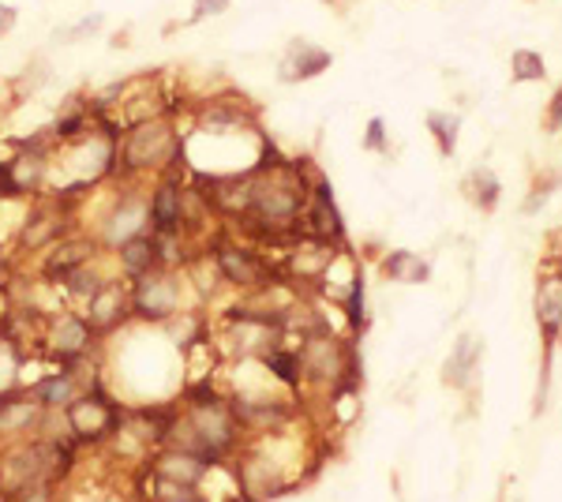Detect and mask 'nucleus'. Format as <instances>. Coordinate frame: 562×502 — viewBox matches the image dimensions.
I'll use <instances>...</instances> for the list:
<instances>
[{"label": "nucleus", "mask_w": 562, "mask_h": 502, "mask_svg": "<svg viewBox=\"0 0 562 502\" xmlns=\"http://www.w3.org/2000/svg\"><path fill=\"white\" fill-rule=\"evenodd\" d=\"M364 147L368 150H386V127L379 116H371L368 121V140H364Z\"/></svg>", "instance_id": "nucleus-23"}, {"label": "nucleus", "mask_w": 562, "mask_h": 502, "mask_svg": "<svg viewBox=\"0 0 562 502\" xmlns=\"http://www.w3.org/2000/svg\"><path fill=\"white\" fill-rule=\"evenodd\" d=\"M102 342L94 326L87 323L83 312L76 308H60V312L49 315L42 331V349L53 356L57 364H76V360H90L94 345Z\"/></svg>", "instance_id": "nucleus-7"}, {"label": "nucleus", "mask_w": 562, "mask_h": 502, "mask_svg": "<svg viewBox=\"0 0 562 502\" xmlns=\"http://www.w3.org/2000/svg\"><path fill=\"white\" fill-rule=\"evenodd\" d=\"M301 376L315 387H349L352 382V353L341 337L330 334V326L315 323L301 337Z\"/></svg>", "instance_id": "nucleus-3"}, {"label": "nucleus", "mask_w": 562, "mask_h": 502, "mask_svg": "<svg viewBox=\"0 0 562 502\" xmlns=\"http://www.w3.org/2000/svg\"><path fill=\"white\" fill-rule=\"evenodd\" d=\"M476 360H480V342L476 337H461L458 342V349L450 353V360H447V379L450 387H465L469 376H473V368H476Z\"/></svg>", "instance_id": "nucleus-15"}, {"label": "nucleus", "mask_w": 562, "mask_h": 502, "mask_svg": "<svg viewBox=\"0 0 562 502\" xmlns=\"http://www.w3.org/2000/svg\"><path fill=\"white\" fill-rule=\"evenodd\" d=\"M0 334H4V315H0Z\"/></svg>", "instance_id": "nucleus-26"}, {"label": "nucleus", "mask_w": 562, "mask_h": 502, "mask_svg": "<svg viewBox=\"0 0 562 502\" xmlns=\"http://www.w3.org/2000/svg\"><path fill=\"white\" fill-rule=\"evenodd\" d=\"M98 255H105V252H102V244H98L94 236L83 233V230L71 233L60 244H53L49 252L38 255V259H42L38 263V281H42V286L57 289L71 270L83 267V263H90V259H98Z\"/></svg>", "instance_id": "nucleus-9"}, {"label": "nucleus", "mask_w": 562, "mask_h": 502, "mask_svg": "<svg viewBox=\"0 0 562 502\" xmlns=\"http://www.w3.org/2000/svg\"><path fill=\"white\" fill-rule=\"evenodd\" d=\"M330 64H334L330 49H323V45H315V42L296 38V42H289L285 53H281L278 79H281V83H307V79L323 76Z\"/></svg>", "instance_id": "nucleus-12"}, {"label": "nucleus", "mask_w": 562, "mask_h": 502, "mask_svg": "<svg viewBox=\"0 0 562 502\" xmlns=\"http://www.w3.org/2000/svg\"><path fill=\"white\" fill-rule=\"evenodd\" d=\"M45 409L34 390L26 387H8L0 390V443L12 446L23 439H34L42 432Z\"/></svg>", "instance_id": "nucleus-8"}, {"label": "nucleus", "mask_w": 562, "mask_h": 502, "mask_svg": "<svg viewBox=\"0 0 562 502\" xmlns=\"http://www.w3.org/2000/svg\"><path fill=\"white\" fill-rule=\"evenodd\" d=\"M188 180L180 172L154 177L147 191V233L154 236H188Z\"/></svg>", "instance_id": "nucleus-6"}, {"label": "nucleus", "mask_w": 562, "mask_h": 502, "mask_svg": "<svg viewBox=\"0 0 562 502\" xmlns=\"http://www.w3.org/2000/svg\"><path fill=\"white\" fill-rule=\"evenodd\" d=\"M15 23H20V8L0 4V38H8V34L15 31Z\"/></svg>", "instance_id": "nucleus-24"}, {"label": "nucleus", "mask_w": 562, "mask_h": 502, "mask_svg": "<svg viewBox=\"0 0 562 502\" xmlns=\"http://www.w3.org/2000/svg\"><path fill=\"white\" fill-rule=\"evenodd\" d=\"M383 274L390 281H405V286H416V281H428V263L413 252H390L383 259Z\"/></svg>", "instance_id": "nucleus-14"}, {"label": "nucleus", "mask_w": 562, "mask_h": 502, "mask_svg": "<svg viewBox=\"0 0 562 502\" xmlns=\"http://www.w3.org/2000/svg\"><path fill=\"white\" fill-rule=\"evenodd\" d=\"M184 135L177 132L173 113L150 116L132 127H124L116 143V177L143 180L166 177V172H184Z\"/></svg>", "instance_id": "nucleus-1"}, {"label": "nucleus", "mask_w": 562, "mask_h": 502, "mask_svg": "<svg viewBox=\"0 0 562 502\" xmlns=\"http://www.w3.org/2000/svg\"><path fill=\"white\" fill-rule=\"evenodd\" d=\"M83 319L90 326L98 331V337H113L121 326H128V319H132V300H128V281L116 274V278H109L102 289H98L94 297L87 300L83 308Z\"/></svg>", "instance_id": "nucleus-10"}, {"label": "nucleus", "mask_w": 562, "mask_h": 502, "mask_svg": "<svg viewBox=\"0 0 562 502\" xmlns=\"http://www.w3.org/2000/svg\"><path fill=\"white\" fill-rule=\"evenodd\" d=\"M139 233H147V191H139V180H121L113 203L98 217V230L90 236L102 244V252H116Z\"/></svg>", "instance_id": "nucleus-5"}, {"label": "nucleus", "mask_w": 562, "mask_h": 502, "mask_svg": "<svg viewBox=\"0 0 562 502\" xmlns=\"http://www.w3.org/2000/svg\"><path fill=\"white\" fill-rule=\"evenodd\" d=\"M203 255L211 259V267L217 274V281H225L229 289H240V293H267L270 286H278V267L270 263L267 252L248 248V244L233 241V236L217 233L214 241H206Z\"/></svg>", "instance_id": "nucleus-2"}, {"label": "nucleus", "mask_w": 562, "mask_h": 502, "mask_svg": "<svg viewBox=\"0 0 562 502\" xmlns=\"http://www.w3.org/2000/svg\"><path fill=\"white\" fill-rule=\"evenodd\" d=\"M15 281H20V267H15V255L8 248H0V297H12Z\"/></svg>", "instance_id": "nucleus-22"}, {"label": "nucleus", "mask_w": 562, "mask_h": 502, "mask_svg": "<svg viewBox=\"0 0 562 502\" xmlns=\"http://www.w3.org/2000/svg\"><path fill=\"white\" fill-rule=\"evenodd\" d=\"M548 71H543V57L532 49H518L514 53V79L518 83H529V79H543Z\"/></svg>", "instance_id": "nucleus-20"}, {"label": "nucleus", "mask_w": 562, "mask_h": 502, "mask_svg": "<svg viewBox=\"0 0 562 502\" xmlns=\"http://www.w3.org/2000/svg\"><path fill=\"white\" fill-rule=\"evenodd\" d=\"M465 188H469V199H473V203H480L484 210H492L498 203V180L487 169H476L473 177H469Z\"/></svg>", "instance_id": "nucleus-17"}, {"label": "nucleus", "mask_w": 562, "mask_h": 502, "mask_svg": "<svg viewBox=\"0 0 562 502\" xmlns=\"http://www.w3.org/2000/svg\"><path fill=\"white\" fill-rule=\"evenodd\" d=\"M548 127H551V132H559V127H562V90L555 94V105H551V113H548Z\"/></svg>", "instance_id": "nucleus-25"}, {"label": "nucleus", "mask_w": 562, "mask_h": 502, "mask_svg": "<svg viewBox=\"0 0 562 502\" xmlns=\"http://www.w3.org/2000/svg\"><path fill=\"white\" fill-rule=\"evenodd\" d=\"M211 469L214 465H206L203 458H195L188 450H177V446H158L147 458V472L169 483H188V488H199V483L211 477Z\"/></svg>", "instance_id": "nucleus-11"}, {"label": "nucleus", "mask_w": 562, "mask_h": 502, "mask_svg": "<svg viewBox=\"0 0 562 502\" xmlns=\"http://www.w3.org/2000/svg\"><path fill=\"white\" fill-rule=\"evenodd\" d=\"M229 12V0H192V15H188V26L195 23H206L214 15H225Z\"/></svg>", "instance_id": "nucleus-21"}, {"label": "nucleus", "mask_w": 562, "mask_h": 502, "mask_svg": "<svg viewBox=\"0 0 562 502\" xmlns=\"http://www.w3.org/2000/svg\"><path fill=\"white\" fill-rule=\"evenodd\" d=\"M537 315H540L543 331L555 334L559 323H562V293H555V289H543V293L537 297Z\"/></svg>", "instance_id": "nucleus-19"}, {"label": "nucleus", "mask_w": 562, "mask_h": 502, "mask_svg": "<svg viewBox=\"0 0 562 502\" xmlns=\"http://www.w3.org/2000/svg\"><path fill=\"white\" fill-rule=\"evenodd\" d=\"M180 293H184V270L158 267L143 278L128 281L132 319L147 326H166L180 315Z\"/></svg>", "instance_id": "nucleus-4"}, {"label": "nucleus", "mask_w": 562, "mask_h": 502, "mask_svg": "<svg viewBox=\"0 0 562 502\" xmlns=\"http://www.w3.org/2000/svg\"><path fill=\"white\" fill-rule=\"evenodd\" d=\"M105 26V15L102 12H90L83 15V20H76L71 26H65V31H57V42H65V45H79V42H90L98 31Z\"/></svg>", "instance_id": "nucleus-16"}, {"label": "nucleus", "mask_w": 562, "mask_h": 502, "mask_svg": "<svg viewBox=\"0 0 562 502\" xmlns=\"http://www.w3.org/2000/svg\"><path fill=\"white\" fill-rule=\"evenodd\" d=\"M109 255H113L116 274H121L124 281H135V278H143V274L166 267V263H161V244H158V236H154V233L132 236L128 244H121V248L109 252Z\"/></svg>", "instance_id": "nucleus-13"}, {"label": "nucleus", "mask_w": 562, "mask_h": 502, "mask_svg": "<svg viewBox=\"0 0 562 502\" xmlns=\"http://www.w3.org/2000/svg\"><path fill=\"white\" fill-rule=\"evenodd\" d=\"M428 127L435 135V143H439V154H454L458 147V116H447V113H431L428 116Z\"/></svg>", "instance_id": "nucleus-18"}]
</instances>
